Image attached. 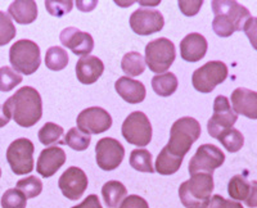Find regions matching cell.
Returning a JSON list of instances; mask_svg holds the SVG:
<instances>
[{
  "label": "cell",
  "instance_id": "1",
  "mask_svg": "<svg viewBox=\"0 0 257 208\" xmlns=\"http://www.w3.org/2000/svg\"><path fill=\"white\" fill-rule=\"evenodd\" d=\"M4 113L21 127H32L43 116V100L35 88L25 86L16 91L3 104Z\"/></svg>",
  "mask_w": 257,
  "mask_h": 208
},
{
  "label": "cell",
  "instance_id": "2",
  "mask_svg": "<svg viewBox=\"0 0 257 208\" xmlns=\"http://www.w3.org/2000/svg\"><path fill=\"white\" fill-rule=\"evenodd\" d=\"M212 30L220 38H229L237 31H242L243 26L251 18V13L245 7L233 0H213Z\"/></svg>",
  "mask_w": 257,
  "mask_h": 208
},
{
  "label": "cell",
  "instance_id": "3",
  "mask_svg": "<svg viewBox=\"0 0 257 208\" xmlns=\"http://www.w3.org/2000/svg\"><path fill=\"white\" fill-rule=\"evenodd\" d=\"M201 123L193 117H181L173 123L170 130V140L166 148L179 158H184V155L190 150L192 145L201 136Z\"/></svg>",
  "mask_w": 257,
  "mask_h": 208
},
{
  "label": "cell",
  "instance_id": "4",
  "mask_svg": "<svg viewBox=\"0 0 257 208\" xmlns=\"http://www.w3.org/2000/svg\"><path fill=\"white\" fill-rule=\"evenodd\" d=\"M213 188L211 173H196L179 186V198L185 208H206Z\"/></svg>",
  "mask_w": 257,
  "mask_h": 208
},
{
  "label": "cell",
  "instance_id": "5",
  "mask_svg": "<svg viewBox=\"0 0 257 208\" xmlns=\"http://www.w3.org/2000/svg\"><path fill=\"white\" fill-rule=\"evenodd\" d=\"M9 62L13 70L22 75L35 74L41 63L40 48L35 41L27 39L16 41L9 49Z\"/></svg>",
  "mask_w": 257,
  "mask_h": 208
},
{
  "label": "cell",
  "instance_id": "6",
  "mask_svg": "<svg viewBox=\"0 0 257 208\" xmlns=\"http://www.w3.org/2000/svg\"><path fill=\"white\" fill-rule=\"evenodd\" d=\"M176 58L175 45L166 38L149 41L146 47V62L149 70L157 75L165 74Z\"/></svg>",
  "mask_w": 257,
  "mask_h": 208
},
{
  "label": "cell",
  "instance_id": "7",
  "mask_svg": "<svg viewBox=\"0 0 257 208\" xmlns=\"http://www.w3.org/2000/svg\"><path fill=\"white\" fill-rule=\"evenodd\" d=\"M229 75L228 66L221 61H210L193 72V88L202 94H208L222 84Z\"/></svg>",
  "mask_w": 257,
  "mask_h": 208
},
{
  "label": "cell",
  "instance_id": "8",
  "mask_svg": "<svg viewBox=\"0 0 257 208\" xmlns=\"http://www.w3.org/2000/svg\"><path fill=\"white\" fill-rule=\"evenodd\" d=\"M121 134L128 144L137 147H147L152 140V125L146 113L135 111L125 118Z\"/></svg>",
  "mask_w": 257,
  "mask_h": 208
},
{
  "label": "cell",
  "instance_id": "9",
  "mask_svg": "<svg viewBox=\"0 0 257 208\" xmlns=\"http://www.w3.org/2000/svg\"><path fill=\"white\" fill-rule=\"evenodd\" d=\"M35 147L26 138L16 139L7 149V161L16 175H26L34 170Z\"/></svg>",
  "mask_w": 257,
  "mask_h": 208
},
{
  "label": "cell",
  "instance_id": "10",
  "mask_svg": "<svg viewBox=\"0 0 257 208\" xmlns=\"http://www.w3.org/2000/svg\"><path fill=\"white\" fill-rule=\"evenodd\" d=\"M225 162V154L221 149L213 144H203L197 149L189 161L190 176L196 173H211L216 168L221 167Z\"/></svg>",
  "mask_w": 257,
  "mask_h": 208
},
{
  "label": "cell",
  "instance_id": "11",
  "mask_svg": "<svg viewBox=\"0 0 257 208\" xmlns=\"http://www.w3.org/2000/svg\"><path fill=\"white\" fill-rule=\"evenodd\" d=\"M238 120V114L231 108L229 99L224 95H217L213 102V113L207 122V131L213 139L225 130L233 129Z\"/></svg>",
  "mask_w": 257,
  "mask_h": 208
},
{
  "label": "cell",
  "instance_id": "12",
  "mask_svg": "<svg viewBox=\"0 0 257 208\" xmlns=\"http://www.w3.org/2000/svg\"><path fill=\"white\" fill-rule=\"evenodd\" d=\"M125 157V148L117 139L103 138L95 145V161L103 171L116 170Z\"/></svg>",
  "mask_w": 257,
  "mask_h": 208
},
{
  "label": "cell",
  "instance_id": "13",
  "mask_svg": "<svg viewBox=\"0 0 257 208\" xmlns=\"http://www.w3.org/2000/svg\"><path fill=\"white\" fill-rule=\"evenodd\" d=\"M77 129L86 135H98L107 131L112 126V117L100 107H90L79 113L76 118Z\"/></svg>",
  "mask_w": 257,
  "mask_h": 208
},
{
  "label": "cell",
  "instance_id": "14",
  "mask_svg": "<svg viewBox=\"0 0 257 208\" xmlns=\"http://www.w3.org/2000/svg\"><path fill=\"white\" fill-rule=\"evenodd\" d=\"M164 26V16L157 9L139 8L130 16V27L139 36L153 35Z\"/></svg>",
  "mask_w": 257,
  "mask_h": 208
},
{
  "label": "cell",
  "instance_id": "15",
  "mask_svg": "<svg viewBox=\"0 0 257 208\" xmlns=\"http://www.w3.org/2000/svg\"><path fill=\"white\" fill-rule=\"evenodd\" d=\"M88 176L80 167L71 166L64 171L58 180V186L67 199L79 200L88 189Z\"/></svg>",
  "mask_w": 257,
  "mask_h": 208
},
{
  "label": "cell",
  "instance_id": "16",
  "mask_svg": "<svg viewBox=\"0 0 257 208\" xmlns=\"http://www.w3.org/2000/svg\"><path fill=\"white\" fill-rule=\"evenodd\" d=\"M62 45L72 50L75 56L86 57L93 52L94 39L90 34L82 33L76 27H67L59 35Z\"/></svg>",
  "mask_w": 257,
  "mask_h": 208
},
{
  "label": "cell",
  "instance_id": "17",
  "mask_svg": "<svg viewBox=\"0 0 257 208\" xmlns=\"http://www.w3.org/2000/svg\"><path fill=\"white\" fill-rule=\"evenodd\" d=\"M66 162V153L61 147H49L41 150L39 155L36 171L40 176L48 179L56 175L57 171L62 167Z\"/></svg>",
  "mask_w": 257,
  "mask_h": 208
},
{
  "label": "cell",
  "instance_id": "18",
  "mask_svg": "<svg viewBox=\"0 0 257 208\" xmlns=\"http://www.w3.org/2000/svg\"><path fill=\"white\" fill-rule=\"evenodd\" d=\"M233 111L244 117L257 120V91L245 88H237L231 93Z\"/></svg>",
  "mask_w": 257,
  "mask_h": 208
},
{
  "label": "cell",
  "instance_id": "19",
  "mask_svg": "<svg viewBox=\"0 0 257 208\" xmlns=\"http://www.w3.org/2000/svg\"><path fill=\"white\" fill-rule=\"evenodd\" d=\"M208 43L203 35L198 33L188 34L180 41V56L184 61L196 63L206 56Z\"/></svg>",
  "mask_w": 257,
  "mask_h": 208
},
{
  "label": "cell",
  "instance_id": "20",
  "mask_svg": "<svg viewBox=\"0 0 257 208\" xmlns=\"http://www.w3.org/2000/svg\"><path fill=\"white\" fill-rule=\"evenodd\" d=\"M104 72V63L98 57H81L76 63V77L84 85H91Z\"/></svg>",
  "mask_w": 257,
  "mask_h": 208
},
{
  "label": "cell",
  "instance_id": "21",
  "mask_svg": "<svg viewBox=\"0 0 257 208\" xmlns=\"http://www.w3.org/2000/svg\"><path fill=\"white\" fill-rule=\"evenodd\" d=\"M114 89H116L117 94L128 104H138L146 99L147 90L144 84L132 79V77H120L114 82Z\"/></svg>",
  "mask_w": 257,
  "mask_h": 208
},
{
  "label": "cell",
  "instance_id": "22",
  "mask_svg": "<svg viewBox=\"0 0 257 208\" xmlns=\"http://www.w3.org/2000/svg\"><path fill=\"white\" fill-rule=\"evenodd\" d=\"M8 16L20 25H30L38 17V6L32 0H16L8 8Z\"/></svg>",
  "mask_w": 257,
  "mask_h": 208
},
{
  "label": "cell",
  "instance_id": "23",
  "mask_svg": "<svg viewBox=\"0 0 257 208\" xmlns=\"http://www.w3.org/2000/svg\"><path fill=\"white\" fill-rule=\"evenodd\" d=\"M127 195L126 186L117 180L105 182L102 188V196L108 208H117Z\"/></svg>",
  "mask_w": 257,
  "mask_h": 208
},
{
  "label": "cell",
  "instance_id": "24",
  "mask_svg": "<svg viewBox=\"0 0 257 208\" xmlns=\"http://www.w3.org/2000/svg\"><path fill=\"white\" fill-rule=\"evenodd\" d=\"M183 159L184 158H179V157H175L171 153H169V150L166 148H162V150L158 154L157 159H156L155 171L160 173V175L164 176L174 175L180 168L181 163H183Z\"/></svg>",
  "mask_w": 257,
  "mask_h": 208
},
{
  "label": "cell",
  "instance_id": "25",
  "mask_svg": "<svg viewBox=\"0 0 257 208\" xmlns=\"http://www.w3.org/2000/svg\"><path fill=\"white\" fill-rule=\"evenodd\" d=\"M179 85L178 77L173 72H165L162 75H156L152 79V88L160 97H170L176 91Z\"/></svg>",
  "mask_w": 257,
  "mask_h": 208
},
{
  "label": "cell",
  "instance_id": "26",
  "mask_svg": "<svg viewBox=\"0 0 257 208\" xmlns=\"http://www.w3.org/2000/svg\"><path fill=\"white\" fill-rule=\"evenodd\" d=\"M121 68L127 77H137L146 71L144 57L138 52H128L122 57Z\"/></svg>",
  "mask_w": 257,
  "mask_h": 208
},
{
  "label": "cell",
  "instance_id": "27",
  "mask_svg": "<svg viewBox=\"0 0 257 208\" xmlns=\"http://www.w3.org/2000/svg\"><path fill=\"white\" fill-rule=\"evenodd\" d=\"M70 57L61 47H50L45 53V66L50 71H62L67 67Z\"/></svg>",
  "mask_w": 257,
  "mask_h": 208
},
{
  "label": "cell",
  "instance_id": "28",
  "mask_svg": "<svg viewBox=\"0 0 257 208\" xmlns=\"http://www.w3.org/2000/svg\"><path fill=\"white\" fill-rule=\"evenodd\" d=\"M130 166L139 172H155L152 153L147 149H134L130 153Z\"/></svg>",
  "mask_w": 257,
  "mask_h": 208
},
{
  "label": "cell",
  "instance_id": "29",
  "mask_svg": "<svg viewBox=\"0 0 257 208\" xmlns=\"http://www.w3.org/2000/svg\"><path fill=\"white\" fill-rule=\"evenodd\" d=\"M217 140L224 145V148L228 152L237 153L238 150L242 149L243 144H244V136H243V134L239 130L229 129L221 132Z\"/></svg>",
  "mask_w": 257,
  "mask_h": 208
},
{
  "label": "cell",
  "instance_id": "30",
  "mask_svg": "<svg viewBox=\"0 0 257 208\" xmlns=\"http://www.w3.org/2000/svg\"><path fill=\"white\" fill-rule=\"evenodd\" d=\"M228 193L231 199H234L235 202L237 200L244 202L249 194V182L242 175L233 176L228 184Z\"/></svg>",
  "mask_w": 257,
  "mask_h": 208
},
{
  "label": "cell",
  "instance_id": "31",
  "mask_svg": "<svg viewBox=\"0 0 257 208\" xmlns=\"http://www.w3.org/2000/svg\"><path fill=\"white\" fill-rule=\"evenodd\" d=\"M90 143V135L84 134L77 127H72V129L68 130L66 136H64V144H67L71 149L77 150V152H82V150L88 149Z\"/></svg>",
  "mask_w": 257,
  "mask_h": 208
},
{
  "label": "cell",
  "instance_id": "32",
  "mask_svg": "<svg viewBox=\"0 0 257 208\" xmlns=\"http://www.w3.org/2000/svg\"><path fill=\"white\" fill-rule=\"evenodd\" d=\"M63 135V127L57 125L54 122H47L44 126L39 130V140L41 144H44L45 147L50 144L58 143Z\"/></svg>",
  "mask_w": 257,
  "mask_h": 208
},
{
  "label": "cell",
  "instance_id": "33",
  "mask_svg": "<svg viewBox=\"0 0 257 208\" xmlns=\"http://www.w3.org/2000/svg\"><path fill=\"white\" fill-rule=\"evenodd\" d=\"M22 82V76L11 67H0V91H11Z\"/></svg>",
  "mask_w": 257,
  "mask_h": 208
},
{
  "label": "cell",
  "instance_id": "34",
  "mask_svg": "<svg viewBox=\"0 0 257 208\" xmlns=\"http://www.w3.org/2000/svg\"><path fill=\"white\" fill-rule=\"evenodd\" d=\"M17 189L25 194L27 199L29 198H35L40 195L43 191V182L36 176H29L26 179H21L17 182Z\"/></svg>",
  "mask_w": 257,
  "mask_h": 208
},
{
  "label": "cell",
  "instance_id": "35",
  "mask_svg": "<svg viewBox=\"0 0 257 208\" xmlns=\"http://www.w3.org/2000/svg\"><path fill=\"white\" fill-rule=\"evenodd\" d=\"M17 30L13 25L12 18L6 12L0 11V47H4L15 39Z\"/></svg>",
  "mask_w": 257,
  "mask_h": 208
},
{
  "label": "cell",
  "instance_id": "36",
  "mask_svg": "<svg viewBox=\"0 0 257 208\" xmlns=\"http://www.w3.org/2000/svg\"><path fill=\"white\" fill-rule=\"evenodd\" d=\"M27 198L17 188L8 189L2 196V208H26Z\"/></svg>",
  "mask_w": 257,
  "mask_h": 208
},
{
  "label": "cell",
  "instance_id": "37",
  "mask_svg": "<svg viewBox=\"0 0 257 208\" xmlns=\"http://www.w3.org/2000/svg\"><path fill=\"white\" fill-rule=\"evenodd\" d=\"M73 3L70 0H64V2H52L48 0L45 2V8L48 12L54 17H62L66 13H70L72 11Z\"/></svg>",
  "mask_w": 257,
  "mask_h": 208
},
{
  "label": "cell",
  "instance_id": "38",
  "mask_svg": "<svg viewBox=\"0 0 257 208\" xmlns=\"http://www.w3.org/2000/svg\"><path fill=\"white\" fill-rule=\"evenodd\" d=\"M178 6L183 15L187 16V17H193L201 11L203 2L202 0H180Z\"/></svg>",
  "mask_w": 257,
  "mask_h": 208
},
{
  "label": "cell",
  "instance_id": "39",
  "mask_svg": "<svg viewBox=\"0 0 257 208\" xmlns=\"http://www.w3.org/2000/svg\"><path fill=\"white\" fill-rule=\"evenodd\" d=\"M206 208H244L239 202L235 200H229L222 198L221 195H213L211 196L208 205Z\"/></svg>",
  "mask_w": 257,
  "mask_h": 208
},
{
  "label": "cell",
  "instance_id": "40",
  "mask_svg": "<svg viewBox=\"0 0 257 208\" xmlns=\"http://www.w3.org/2000/svg\"><path fill=\"white\" fill-rule=\"evenodd\" d=\"M245 36L248 38L249 43L257 50V17H251L243 26Z\"/></svg>",
  "mask_w": 257,
  "mask_h": 208
},
{
  "label": "cell",
  "instance_id": "41",
  "mask_svg": "<svg viewBox=\"0 0 257 208\" xmlns=\"http://www.w3.org/2000/svg\"><path fill=\"white\" fill-rule=\"evenodd\" d=\"M118 208H149V204L143 196L132 194V195L126 196Z\"/></svg>",
  "mask_w": 257,
  "mask_h": 208
},
{
  "label": "cell",
  "instance_id": "42",
  "mask_svg": "<svg viewBox=\"0 0 257 208\" xmlns=\"http://www.w3.org/2000/svg\"><path fill=\"white\" fill-rule=\"evenodd\" d=\"M245 205L249 208L257 207V181L252 180L249 181V194L247 196V199L244 200Z\"/></svg>",
  "mask_w": 257,
  "mask_h": 208
},
{
  "label": "cell",
  "instance_id": "43",
  "mask_svg": "<svg viewBox=\"0 0 257 208\" xmlns=\"http://www.w3.org/2000/svg\"><path fill=\"white\" fill-rule=\"evenodd\" d=\"M72 208H103L102 204L99 202V198L95 195V194H90L82 200L80 204L75 205Z\"/></svg>",
  "mask_w": 257,
  "mask_h": 208
},
{
  "label": "cell",
  "instance_id": "44",
  "mask_svg": "<svg viewBox=\"0 0 257 208\" xmlns=\"http://www.w3.org/2000/svg\"><path fill=\"white\" fill-rule=\"evenodd\" d=\"M9 121H11V118H9L6 113H4L3 107H0V129L6 126V125H8Z\"/></svg>",
  "mask_w": 257,
  "mask_h": 208
},
{
  "label": "cell",
  "instance_id": "45",
  "mask_svg": "<svg viewBox=\"0 0 257 208\" xmlns=\"http://www.w3.org/2000/svg\"><path fill=\"white\" fill-rule=\"evenodd\" d=\"M0 177H2V168H0Z\"/></svg>",
  "mask_w": 257,
  "mask_h": 208
}]
</instances>
